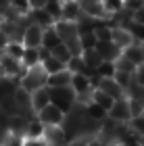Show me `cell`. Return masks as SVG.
I'll return each mask as SVG.
<instances>
[{"instance_id":"6da1fadb","label":"cell","mask_w":144,"mask_h":146,"mask_svg":"<svg viewBox=\"0 0 144 146\" xmlns=\"http://www.w3.org/2000/svg\"><path fill=\"white\" fill-rule=\"evenodd\" d=\"M46 79H48V73L44 71V67L36 65V67H27L23 71V75L19 77V86L25 88L27 92H34L42 86H46Z\"/></svg>"},{"instance_id":"7a4b0ae2","label":"cell","mask_w":144,"mask_h":146,"mask_svg":"<svg viewBox=\"0 0 144 146\" xmlns=\"http://www.w3.org/2000/svg\"><path fill=\"white\" fill-rule=\"evenodd\" d=\"M50 102L56 104L58 109L69 113L75 107V92L71 86H63V88H50Z\"/></svg>"},{"instance_id":"3957f363","label":"cell","mask_w":144,"mask_h":146,"mask_svg":"<svg viewBox=\"0 0 144 146\" xmlns=\"http://www.w3.org/2000/svg\"><path fill=\"white\" fill-rule=\"evenodd\" d=\"M84 17H90L94 21H111V15L104 11L100 0H77Z\"/></svg>"},{"instance_id":"277c9868","label":"cell","mask_w":144,"mask_h":146,"mask_svg":"<svg viewBox=\"0 0 144 146\" xmlns=\"http://www.w3.org/2000/svg\"><path fill=\"white\" fill-rule=\"evenodd\" d=\"M0 69H2V75L4 77H11V79H17L19 82V77L23 75V63H21V58H15V56H11V54H0Z\"/></svg>"},{"instance_id":"5b68a950","label":"cell","mask_w":144,"mask_h":146,"mask_svg":"<svg viewBox=\"0 0 144 146\" xmlns=\"http://www.w3.org/2000/svg\"><path fill=\"white\" fill-rule=\"evenodd\" d=\"M36 117L40 119L44 125H61V123H63V119H65V111H63V109H58L56 104L48 102L44 109H40V111L36 113Z\"/></svg>"},{"instance_id":"8992f818","label":"cell","mask_w":144,"mask_h":146,"mask_svg":"<svg viewBox=\"0 0 144 146\" xmlns=\"http://www.w3.org/2000/svg\"><path fill=\"white\" fill-rule=\"evenodd\" d=\"M109 117L115 119L119 123H127L132 119V109H129V98L127 96H121L113 100V107L109 109Z\"/></svg>"},{"instance_id":"52a82bcc","label":"cell","mask_w":144,"mask_h":146,"mask_svg":"<svg viewBox=\"0 0 144 146\" xmlns=\"http://www.w3.org/2000/svg\"><path fill=\"white\" fill-rule=\"evenodd\" d=\"M42 34H44V27L36 23H27L23 29V36H21V42L23 46H29V48H40L42 46Z\"/></svg>"},{"instance_id":"ba28073f","label":"cell","mask_w":144,"mask_h":146,"mask_svg":"<svg viewBox=\"0 0 144 146\" xmlns=\"http://www.w3.org/2000/svg\"><path fill=\"white\" fill-rule=\"evenodd\" d=\"M42 136L50 146H67V142H69V136L63 129V125H46Z\"/></svg>"},{"instance_id":"9c48e42d","label":"cell","mask_w":144,"mask_h":146,"mask_svg":"<svg viewBox=\"0 0 144 146\" xmlns=\"http://www.w3.org/2000/svg\"><path fill=\"white\" fill-rule=\"evenodd\" d=\"M71 88H73L75 96L77 94H86V92H92L94 86H92V79H90V73L86 71H75L71 73Z\"/></svg>"},{"instance_id":"30bf717a","label":"cell","mask_w":144,"mask_h":146,"mask_svg":"<svg viewBox=\"0 0 144 146\" xmlns=\"http://www.w3.org/2000/svg\"><path fill=\"white\" fill-rule=\"evenodd\" d=\"M94 88H98V90H102L104 94H109L113 100H117V98H121V96H125V90L121 88L119 84H117V79L115 77H100L96 82V86Z\"/></svg>"},{"instance_id":"8fae6325","label":"cell","mask_w":144,"mask_h":146,"mask_svg":"<svg viewBox=\"0 0 144 146\" xmlns=\"http://www.w3.org/2000/svg\"><path fill=\"white\" fill-rule=\"evenodd\" d=\"M111 40H113V44L117 46V48H127L132 42H136L132 31H129V27H125V25H113V31H111Z\"/></svg>"},{"instance_id":"7c38bea8","label":"cell","mask_w":144,"mask_h":146,"mask_svg":"<svg viewBox=\"0 0 144 146\" xmlns=\"http://www.w3.org/2000/svg\"><path fill=\"white\" fill-rule=\"evenodd\" d=\"M27 19H29V23H36V25H40V27H44V29L52 27L54 21H56V19L46 11V6H44V9H31L27 13Z\"/></svg>"},{"instance_id":"4fadbf2b","label":"cell","mask_w":144,"mask_h":146,"mask_svg":"<svg viewBox=\"0 0 144 146\" xmlns=\"http://www.w3.org/2000/svg\"><path fill=\"white\" fill-rule=\"evenodd\" d=\"M61 19L80 21V19H82L80 2H77V0H61Z\"/></svg>"},{"instance_id":"5bb4252c","label":"cell","mask_w":144,"mask_h":146,"mask_svg":"<svg viewBox=\"0 0 144 146\" xmlns=\"http://www.w3.org/2000/svg\"><path fill=\"white\" fill-rule=\"evenodd\" d=\"M48 102H50V88L48 86H42V88L31 92V109H34V113L44 109Z\"/></svg>"},{"instance_id":"9a60e30c","label":"cell","mask_w":144,"mask_h":146,"mask_svg":"<svg viewBox=\"0 0 144 146\" xmlns=\"http://www.w3.org/2000/svg\"><path fill=\"white\" fill-rule=\"evenodd\" d=\"M71 84V71L65 67L56 73H50L48 79H46V86L48 88H63V86H69Z\"/></svg>"},{"instance_id":"2e32d148","label":"cell","mask_w":144,"mask_h":146,"mask_svg":"<svg viewBox=\"0 0 144 146\" xmlns=\"http://www.w3.org/2000/svg\"><path fill=\"white\" fill-rule=\"evenodd\" d=\"M96 50L102 56V61H115L121 54V48H117L113 44V40H109V42H96Z\"/></svg>"},{"instance_id":"e0dca14e","label":"cell","mask_w":144,"mask_h":146,"mask_svg":"<svg viewBox=\"0 0 144 146\" xmlns=\"http://www.w3.org/2000/svg\"><path fill=\"white\" fill-rule=\"evenodd\" d=\"M121 54H123V56H127L134 65H140V63L144 61V48H142V44H140V42H132V44L127 46V48H123V50H121Z\"/></svg>"},{"instance_id":"ac0fdd59","label":"cell","mask_w":144,"mask_h":146,"mask_svg":"<svg viewBox=\"0 0 144 146\" xmlns=\"http://www.w3.org/2000/svg\"><path fill=\"white\" fill-rule=\"evenodd\" d=\"M82 61H84V65H86L88 71H94L98 65L102 63V56L98 54V50H96V46H94V48L82 50Z\"/></svg>"},{"instance_id":"d6986e66","label":"cell","mask_w":144,"mask_h":146,"mask_svg":"<svg viewBox=\"0 0 144 146\" xmlns=\"http://www.w3.org/2000/svg\"><path fill=\"white\" fill-rule=\"evenodd\" d=\"M44 127H46V125H44L36 115L29 117V119H27V125H25V134H23V138H40V136L44 134Z\"/></svg>"},{"instance_id":"ffe728a7","label":"cell","mask_w":144,"mask_h":146,"mask_svg":"<svg viewBox=\"0 0 144 146\" xmlns=\"http://www.w3.org/2000/svg\"><path fill=\"white\" fill-rule=\"evenodd\" d=\"M42 56H40V48H29V46H25L23 54H21V63L23 67H36V65H40Z\"/></svg>"},{"instance_id":"44dd1931","label":"cell","mask_w":144,"mask_h":146,"mask_svg":"<svg viewBox=\"0 0 144 146\" xmlns=\"http://www.w3.org/2000/svg\"><path fill=\"white\" fill-rule=\"evenodd\" d=\"M84 113H86V117L94 119V121H102V119L109 115L107 109H102L100 104H96L94 100H90L88 104H84Z\"/></svg>"},{"instance_id":"7402d4cb","label":"cell","mask_w":144,"mask_h":146,"mask_svg":"<svg viewBox=\"0 0 144 146\" xmlns=\"http://www.w3.org/2000/svg\"><path fill=\"white\" fill-rule=\"evenodd\" d=\"M56 44H61V38H58V34H56L54 25H52V27H46L44 34H42V46L46 50H52Z\"/></svg>"},{"instance_id":"603a6c76","label":"cell","mask_w":144,"mask_h":146,"mask_svg":"<svg viewBox=\"0 0 144 146\" xmlns=\"http://www.w3.org/2000/svg\"><path fill=\"white\" fill-rule=\"evenodd\" d=\"M50 54H52V56H56L58 61L65 63V67H67V61H69L71 56H73V52H71V48H69V46L65 44V42H61V44H56L54 48L50 50Z\"/></svg>"},{"instance_id":"cb8c5ba5","label":"cell","mask_w":144,"mask_h":146,"mask_svg":"<svg viewBox=\"0 0 144 146\" xmlns=\"http://www.w3.org/2000/svg\"><path fill=\"white\" fill-rule=\"evenodd\" d=\"M23 50H25V46L21 40H9V44L4 46V54H11V56H15V58H21L23 54Z\"/></svg>"},{"instance_id":"d4e9b609","label":"cell","mask_w":144,"mask_h":146,"mask_svg":"<svg viewBox=\"0 0 144 146\" xmlns=\"http://www.w3.org/2000/svg\"><path fill=\"white\" fill-rule=\"evenodd\" d=\"M92 100H94L96 104H100L102 109H107V113H109L111 107H113V98H111L109 94H104L102 90H98V88L92 90Z\"/></svg>"},{"instance_id":"484cf974","label":"cell","mask_w":144,"mask_h":146,"mask_svg":"<svg viewBox=\"0 0 144 146\" xmlns=\"http://www.w3.org/2000/svg\"><path fill=\"white\" fill-rule=\"evenodd\" d=\"M127 125H129V129H132L138 138L144 136V111L138 113V115H132V119L127 121Z\"/></svg>"},{"instance_id":"4316f807","label":"cell","mask_w":144,"mask_h":146,"mask_svg":"<svg viewBox=\"0 0 144 146\" xmlns=\"http://www.w3.org/2000/svg\"><path fill=\"white\" fill-rule=\"evenodd\" d=\"M17 79H11V77H0V100H4L6 96L13 94V90L17 88Z\"/></svg>"},{"instance_id":"83f0119b","label":"cell","mask_w":144,"mask_h":146,"mask_svg":"<svg viewBox=\"0 0 144 146\" xmlns=\"http://www.w3.org/2000/svg\"><path fill=\"white\" fill-rule=\"evenodd\" d=\"M94 71L98 73V77H113V75H115V71H117L115 61H102Z\"/></svg>"},{"instance_id":"f1b7e54d","label":"cell","mask_w":144,"mask_h":146,"mask_svg":"<svg viewBox=\"0 0 144 146\" xmlns=\"http://www.w3.org/2000/svg\"><path fill=\"white\" fill-rule=\"evenodd\" d=\"M100 2H102L104 11H107L111 17H113L115 13H119L121 9H125V0H100Z\"/></svg>"},{"instance_id":"f546056e","label":"cell","mask_w":144,"mask_h":146,"mask_svg":"<svg viewBox=\"0 0 144 146\" xmlns=\"http://www.w3.org/2000/svg\"><path fill=\"white\" fill-rule=\"evenodd\" d=\"M115 67H117V71H125V73H134L136 71V65L123 54H119L115 58Z\"/></svg>"},{"instance_id":"4dcf8cb0","label":"cell","mask_w":144,"mask_h":146,"mask_svg":"<svg viewBox=\"0 0 144 146\" xmlns=\"http://www.w3.org/2000/svg\"><path fill=\"white\" fill-rule=\"evenodd\" d=\"M115 79H117V84L121 86L123 90L127 92V88L134 84V73H125V71H115V75H113Z\"/></svg>"},{"instance_id":"1f68e13d","label":"cell","mask_w":144,"mask_h":146,"mask_svg":"<svg viewBox=\"0 0 144 146\" xmlns=\"http://www.w3.org/2000/svg\"><path fill=\"white\" fill-rule=\"evenodd\" d=\"M9 4L13 9H17L21 15H27L29 13V0H9Z\"/></svg>"},{"instance_id":"d6a6232c","label":"cell","mask_w":144,"mask_h":146,"mask_svg":"<svg viewBox=\"0 0 144 146\" xmlns=\"http://www.w3.org/2000/svg\"><path fill=\"white\" fill-rule=\"evenodd\" d=\"M23 146H50V144L44 140V136H40V138H23Z\"/></svg>"},{"instance_id":"836d02e7","label":"cell","mask_w":144,"mask_h":146,"mask_svg":"<svg viewBox=\"0 0 144 146\" xmlns=\"http://www.w3.org/2000/svg\"><path fill=\"white\" fill-rule=\"evenodd\" d=\"M134 82L138 86H144V61L140 65H136V71H134Z\"/></svg>"},{"instance_id":"e575fe53","label":"cell","mask_w":144,"mask_h":146,"mask_svg":"<svg viewBox=\"0 0 144 146\" xmlns=\"http://www.w3.org/2000/svg\"><path fill=\"white\" fill-rule=\"evenodd\" d=\"M132 21H134V23H140V25H144V4L132 11Z\"/></svg>"},{"instance_id":"d590c367","label":"cell","mask_w":144,"mask_h":146,"mask_svg":"<svg viewBox=\"0 0 144 146\" xmlns=\"http://www.w3.org/2000/svg\"><path fill=\"white\" fill-rule=\"evenodd\" d=\"M111 146H140V138L138 136H132V138H127V140L115 142V144H111Z\"/></svg>"},{"instance_id":"8d00e7d4","label":"cell","mask_w":144,"mask_h":146,"mask_svg":"<svg viewBox=\"0 0 144 146\" xmlns=\"http://www.w3.org/2000/svg\"><path fill=\"white\" fill-rule=\"evenodd\" d=\"M48 0H29V11L31 9H44Z\"/></svg>"},{"instance_id":"74e56055","label":"cell","mask_w":144,"mask_h":146,"mask_svg":"<svg viewBox=\"0 0 144 146\" xmlns=\"http://www.w3.org/2000/svg\"><path fill=\"white\" fill-rule=\"evenodd\" d=\"M6 44H9V36H6L4 31L0 29V52L4 50V46H6Z\"/></svg>"},{"instance_id":"f35d334b","label":"cell","mask_w":144,"mask_h":146,"mask_svg":"<svg viewBox=\"0 0 144 146\" xmlns=\"http://www.w3.org/2000/svg\"><path fill=\"white\" fill-rule=\"evenodd\" d=\"M140 146H144V136H140Z\"/></svg>"},{"instance_id":"ab89813d","label":"cell","mask_w":144,"mask_h":146,"mask_svg":"<svg viewBox=\"0 0 144 146\" xmlns=\"http://www.w3.org/2000/svg\"><path fill=\"white\" fill-rule=\"evenodd\" d=\"M0 77H4V75H2V69H0Z\"/></svg>"},{"instance_id":"60d3db41","label":"cell","mask_w":144,"mask_h":146,"mask_svg":"<svg viewBox=\"0 0 144 146\" xmlns=\"http://www.w3.org/2000/svg\"><path fill=\"white\" fill-rule=\"evenodd\" d=\"M142 48H144V42H142Z\"/></svg>"},{"instance_id":"b9f144b4","label":"cell","mask_w":144,"mask_h":146,"mask_svg":"<svg viewBox=\"0 0 144 146\" xmlns=\"http://www.w3.org/2000/svg\"><path fill=\"white\" fill-rule=\"evenodd\" d=\"M0 54H2V52H0Z\"/></svg>"}]
</instances>
